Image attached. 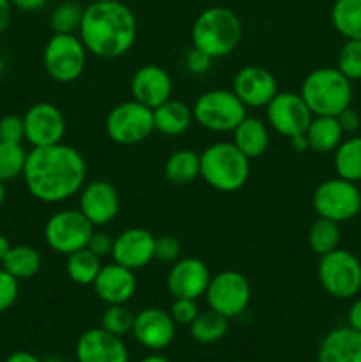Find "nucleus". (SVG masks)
Masks as SVG:
<instances>
[{"label":"nucleus","mask_w":361,"mask_h":362,"mask_svg":"<svg viewBox=\"0 0 361 362\" xmlns=\"http://www.w3.org/2000/svg\"><path fill=\"white\" fill-rule=\"evenodd\" d=\"M27 189L35 200L60 204L81 191L87 180V163L80 151L66 144L34 147L23 168Z\"/></svg>","instance_id":"f257e3e1"},{"label":"nucleus","mask_w":361,"mask_h":362,"mask_svg":"<svg viewBox=\"0 0 361 362\" xmlns=\"http://www.w3.org/2000/svg\"><path fill=\"white\" fill-rule=\"evenodd\" d=\"M78 32L88 53L99 59H119L133 48L138 23L133 11L120 0L92 2L84 9Z\"/></svg>","instance_id":"f03ea898"},{"label":"nucleus","mask_w":361,"mask_h":362,"mask_svg":"<svg viewBox=\"0 0 361 362\" xmlns=\"http://www.w3.org/2000/svg\"><path fill=\"white\" fill-rule=\"evenodd\" d=\"M243 25L239 16L229 7H209L202 11L191 28L195 48L202 49L212 59L230 55L239 46Z\"/></svg>","instance_id":"7ed1b4c3"},{"label":"nucleus","mask_w":361,"mask_h":362,"mask_svg":"<svg viewBox=\"0 0 361 362\" xmlns=\"http://www.w3.org/2000/svg\"><path fill=\"white\" fill-rule=\"evenodd\" d=\"M200 177L207 186L222 193L239 191L250 177V158L234 141L212 144L200 154Z\"/></svg>","instance_id":"20e7f679"},{"label":"nucleus","mask_w":361,"mask_h":362,"mask_svg":"<svg viewBox=\"0 0 361 362\" xmlns=\"http://www.w3.org/2000/svg\"><path fill=\"white\" fill-rule=\"evenodd\" d=\"M350 83L336 67H319L304 78L299 94L314 115L336 117L353 101Z\"/></svg>","instance_id":"39448f33"},{"label":"nucleus","mask_w":361,"mask_h":362,"mask_svg":"<svg viewBox=\"0 0 361 362\" xmlns=\"http://www.w3.org/2000/svg\"><path fill=\"white\" fill-rule=\"evenodd\" d=\"M191 112L195 122L204 129L212 133H232L246 117V106L232 90L214 88L198 95Z\"/></svg>","instance_id":"423d86ee"},{"label":"nucleus","mask_w":361,"mask_h":362,"mask_svg":"<svg viewBox=\"0 0 361 362\" xmlns=\"http://www.w3.org/2000/svg\"><path fill=\"white\" fill-rule=\"evenodd\" d=\"M317 276L324 292L335 299H353L361 290V262L340 247L322 255Z\"/></svg>","instance_id":"0eeeda50"},{"label":"nucleus","mask_w":361,"mask_h":362,"mask_svg":"<svg viewBox=\"0 0 361 362\" xmlns=\"http://www.w3.org/2000/svg\"><path fill=\"white\" fill-rule=\"evenodd\" d=\"M87 48L74 34H53L42 53L46 74L57 83H71L81 76L87 64Z\"/></svg>","instance_id":"6e6552de"},{"label":"nucleus","mask_w":361,"mask_h":362,"mask_svg":"<svg viewBox=\"0 0 361 362\" xmlns=\"http://www.w3.org/2000/svg\"><path fill=\"white\" fill-rule=\"evenodd\" d=\"M105 131L110 140L117 145L130 147L142 144L156 131L152 110L134 99L120 103L106 115Z\"/></svg>","instance_id":"1a4fd4ad"},{"label":"nucleus","mask_w":361,"mask_h":362,"mask_svg":"<svg viewBox=\"0 0 361 362\" xmlns=\"http://www.w3.org/2000/svg\"><path fill=\"white\" fill-rule=\"evenodd\" d=\"M315 212L319 218L345 223L361 211V193L356 182L345 179H328L319 184L314 193Z\"/></svg>","instance_id":"9d476101"},{"label":"nucleus","mask_w":361,"mask_h":362,"mask_svg":"<svg viewBox=\"0 0 361 362\" xmlns=\"http://www.w3.org/2000/svg\"><path fill=\"white\" fill-rule=\"evenodd\" d=\"M94 230L96 226L81 214L80 209H66L50 216L45 226V239L55 253L67 257L87 247Z\"/></svg>","instance_id":"9b49d317"},{"label":"nucleus","mask_w":361,"mask_h":362,"mask_svg":"<svg viewBox=\"0 0 361 362\" xmlns=\"http://www.w3.org/2000/svg\"><path fill=\"white\" fill-rule=\"evenodd\" d=\"M205 300L209 310L223 315L225 318H236L246 311L251 300V285L246 276L237 271H223L211 276Z\"/></svg>","instance_id":"f8f14e48"},{"label":"nucleus","mask_w":361,"mask_h":362,"mask_svg":"<svg viewBox=\"0 0 361 362\" xmlns=\"http://www.w3.org/2000/svg\"><path fill=\"white\" fill-rule=\"evenodd\" d=\"M268 124L278 134L285 138L306 133L314 113L306 106L301 94L294 92H278L265 106Z\"/></svg>","instance_id":"ddd939ff"},{"label":"nucleus","mask_w":361,"mask_h":362,"mask_svg":"<svg viewBox=\"0 0 361 362\" xmlns=\"http://www.w3.org/2000/svg\"><path fill=\"white\" fill-rule=\"evenodd\" d=\"M25 140L32 147H48L60 144L66 136V117L52 103H38L23 115Z\"/></svg>","instance_id":"4468645a"},{"label":"nucleus","mask_w":361,"mask_h":362,"mask_svg":"<svg viewBox=\"0 0 361 362\" xmlns=\"http://www.w3.org/2000/svg\"><path fill=\"white\" fill-rule=\"evenodd\" d=\"M211 272L202 260L193 257L179 258L173 262L166 276V288L173 299H195L205 296Z\"/></svg>","instance_id":"2eb2a0df"},{"label":"nucleus","mask_w":361,"mask_h":362,"mask_svg":"<svg viewBox=\"0 0 361 362\" xmlns=\"http://www.w3.org/2000/svg\"><path fill=\"white\" fill-rule=\"evenodd\" d=\"M232 92L251 108H265L278 94V83L275 74L262 66H244L237 71L232 81Z\"/></svg>","instance_id":"dca6fc26"},{"label":"nucleus","mask_w":361,"mask_h":362,"mask_svg":"<svg viewBox=\"0 0 361 362\" xmlns=\"http://www.w3.org/2000/svg\"><path fill=\"white\" fill-rule=\"evenodd\" d=\"M176 325L170 313H166L161 308H145L134 315L131 334L147 350L159 352L173 341Z\"/></svg>","instance_id":"f3484780"},{"label":"nucleus","mask_w":361,"mask_h":362,"mask_svg":"<svg viewBox=\"0 0 361 362\" xmlns=\"http://www.w3.org/2000/svg\"><path fill=\"white\" fill-rule=\"evenodd\" d=\"M74 354L78 362H130V352L122 338L103 327L85 331L78 338Z\"/></svg>","instance_id":"a211bd4d"},{"label":"nucleus","mask_w":361,"mask_h":362,"mask_svg":"<svg viewBox=\"0 0 361 362\" xmlns=\"http://www.w3.org/2000/svg\"><path fill=\"white\" fill-rule=\"evenodd\" d=\"M120 200L108 180H92L80 191V211L94 226H105L119 214Z\"/></svg>","instance_id":"6ab92c4d"},{"label":"nucleus","mask_w":361,"mask_h":362,"mask_svg":"<svg viewBox=\"0 0 361 362\" xmlns=\"http://www.w3.org/2000/svg\"><path fill=\"white\" fill-rule=\"evenodd\" d=\"M156 237L145 228H130L113 240L112 258L122 267L138 271L154 260Z\"/></svg>","instance_id":"aec40b11"},{"label":"nucleus","mask_w":361,"mask_h":362,"mask_svg":"<svg viewBox=\"0 0 361 362\" xmlns=\"http://www.w3.org/2000/svg\"><path fill=\"white\" fill-rule=\"evenodd\" d=\"M172 78L163 67L147 64L134 71L131 78V95L134 101L154 110L172 99Z\"/></svg>","instance_id":"412c9836"},{"label":"nucleus","mask_w":361,"mask_h":362,"mask_svg":"<svg viewBox=\"0 0 361 362\" xmlns=\"http://www.w3.org/2000/svg\"><path fill=\"white\" fill-rule=\"evenodd\" d=\"M137 278H134V271L122 267V265L112 264L103 265L99 274L96 276L92 288L94 293L106 304H126L133 299L134 292H137Z\"/></svg>","instance_id":"4be33fe9"},{"label":"nucleus","mask_w":361,"mask_h":362,"mask_svg":"<svg viewBox=\"0 0 361 362\" xmlns=\"http://www.w3.org/2000/svg\"><path fill=\"white\" fill-rule=\"evenodd\" d=\"M317 362H361V332L349 325L329 331L319 345Z\"/></svg>","instance_id":"5701e85b"},{"label":"nucleus","mask_w":361,"mask_h":362,"mask_svg":"<svg viewBox=\"0 0 361 362\" xmlns=\"http://www.w3.org/2000/svg\"><path fill=\"white\" fill-rule=\"evenodd\" d=\"M234 145L246 158H260L269 147V129L264 120L257 117H244L243 122L232 131Z\"/></svg>","instance_id":"b1692460"},{"label":"nucleus","mask_w":361,"mask_h":362,"mask_svg":"<svg viewBox=\"0 0 361 362\" xmlns=\"http://www.w3.org/2000/svg\"><path fill=\"white\" fill-rule=\"evenodd\" d=\"M154 115V129L165 136H179L186 133L193 122V112L183 101L168 99L166 103L152 110Z\"/></svg>","instance_id":"393cba45"},{"label":"nucleus","mask_w":361,"mask_h":362,"mask_svg":"<svg viewBox=\"0 0 361 362\" xmlns=\"http://www.w3.org/2000/svg\"><path fill=\"white\" fill-rule=\"evenodd\" d=\"M304 134H306L310 151L324 154V152L336 151V147L342 144L343 129L340 127L336 117L314 115Z\"/></svg>","instance_id":"a878e982"},{"label":"nucleus","mask_w":361,"mask_h":362,"mask_svg":"<svg viewBox=\"0 0 361 362\" xmlns=\"http://www.w3.org/2000/svg\"><path fill=\"white\" fill-rule=\"evenodd\" d=\"M41 262V255L35 247L18 244V246H11V250L7 251L6 258L2 260V269L20 281V279H28L38 274Z\"/></svg>","instance_id":"bb28decb"},{"label":"nucleus","mask_w":361,"mask_h":362,"mask_svg":"<svg viewBox=\"0 0 361 362\" xmlns=\"http://www.w3.org/2000/svg\"><path fill=\"white\" fill-rule=\"evenodd\" d=\"M165 175L172 184L193 182L197 177H200V154H197L191 148H179L172 152L165 163Z\"/></svg>","instance_id":"cd10ccee"},{"label":"nucleus","mask_w":361,"mask_h":362,"mask_svg":"<svg viewBox=\"0 0 361 362\" xmlns=\"http://www.w3.org/2000/svg\"><path fill=\"white\" fill-rule=\"evenodd\" d=\"M331 23L345 39H361V0H336Z\"/></svg>","instance_id":"c85d7f7f"},{"label":"nucleus","mask_w":361,"mask_h":362,"mask_svg":"<svg viewBox=\"0 0 361 362\" xmlns=\"http://www.w3.org/2000/svg\"><path fill=\"white\" fill-rule=\"evenodd\" d=\"M188 327H190V334L195 341L202 343V345H211V343L219 341L229 332V318L209 310L198 313Z\"/></svg>","instance_id":"c756f323"},{"label":"nucleus","mask_w":361,"mask_h":362,"mask_svg":"<svg viewBox=\"0 0 361 362\" xmlns=\"http://www.w3.org/2000/svg\"><path fill=\"white\" fill-rule=\"evenodd\" d=\"M101 258L96 257L88 247H84V250H78L74 253L67 255L66 272L71 281L76 283V285H92L96 276L101 271Z\"/></svg>","instance_id":"7c9ffc66"},{"label":"nucleus","mask_w":361,"mask_h":362,"mask_svg":"<svg viewBox=\"0 0 361 362\" xmlns=\"http://www.w3.org/2000/svg\"><path fill=\"white\" fill-rule=\"evenodd\" d=\"M335 168L340 179L361 180V136L342 140L335 152Z\"/></svg>","instance_id":"2f4dec72"},{"label":"nucleus","mask_w":361,"mask_h":362,"mask_svg":"<svg viewBox=\"0 0 361 362\" xmlns=\"http://www.w3.org/2000/svg\"><path fill=\"white\" fill-rule=\"evenodd\" d=\"M338 223L326 218H317V221L310 226V232H308V246H310L311 251H314L315 255H319V257L331 253L333 250L338 247Z\"/></svg>","instance_id":"473e14b6"},{"label":"nucleus","mask_w":361,"mask_h":362,"mask_svg":"<svg viewBox=\"0 0 361 362\" xmlns=\"http://www.w3.org/2000/svg\"><path fill=\"white\" fill-rule=\"evenodd\" d=\"M84 7L74 0H64L50 14V28L53 34H74L80 30Z\"/></svg>","instance_id":"72a5a7b5"},{"label":"nucleus","mask_w":361,"mask_h":362,"mask_svg":"<svg viewBox=\"0 0 361 362\" xmlns=\"http://www.w3.org/2000/svg\"><path fill=\"white\" fill-rule=\"evenodd\" d=\"M27 154L21 144L0 141V182H9L23 175Z\"/></svg>","instance_id":"f704fd0d"},{"label":"nucleus","mask_w":361,"mask_h":362,"mask_svg":"<svg viewBox=\"0 0 361 362\" xmlns=\"http://www.w3.org/2000/svg\"><path fill=\"white\" fill-rule=\"evenodd\" d=\"M133 322L134 313L126 304H110L101 315V327L119 338L133 331Z\"/></svg>","instance_id":"c9c22d12"},{"label":"nucleus","mask_w":361,"mask_h":362,"mask_svg":"<svg viewBox=\"0 0 361 362\" xmlns=\"http://www.w3.org/2000/svg\"><path fill=\"white\" fill-rule=\"evenodd\" d=\"M336 69L350 81L361 80V39H347L338 53Z\"/></svg>","instance_id":"e433bc0d"},{"label":"nucleus","mask_w":361,"mask_h":362,"mask_svg":"<svg viewBox=\"0 0 361 362\" xmlns=\"http://www.w3.org/2000/svg\"><path fill=\"white\" fill-rule=\"evenodd\" d=\"M25 140L23 117L6 115L0 119V141L7 144H21Z\"/></svg>","instance_id":"4c0bfd02"},{"label":"nucleus","mask_w":361,"mask_h":362,"mask_svg":"<svg viewBox=\"0 0 361 362\" xmlns=\"http://www.w3.org/2000/svg\"><path fill=\"white\" fill-rule=\"evenodd\" d=\"M18 293H20L18 279L13 278L7 271L0 269V313L13 308V304L18 299Z\"/></svg>","instance_id":"58836bf2"},{"label":"nucleus","mask_w":361,"mask_h":362,"mask_svg":"<svg viewBox=\"0 0 361 362\" xmlns=\"http://www.w3.org/2000/svg\"><path fill=\"white\" fill-rule=\"evenodd\" d=\"M200 313L195 299H173L172 308H170V317L179 325H190Z\"/></svg>","instance_id":"ea45409f"},{"label":"nucleus","mask_w":361,"mask_h":362,"mask_svg":"<svg viewBox=\"0 0 361 362\" xmlns=\"http://www.w3.org/2000/svg\"><path fill=\"white\" fill-rule=\"evenodd\" d=\"M154 258L159 262H176L180 258V243L172 235H161L156 239Z\"/></svg>","instance_id":"a19ab883"},{"label":"nucleus","mask_w":361,"mask_h":362,"mask_svg":"<svg viewBox=\"0 0 361 362\" xmlns=\"http://www.w3.org/2000/svg\"><path fill=\"white\" fill-rule=\"evenodd\" d=\"M113 240L115 239H113L110 233L103 232V230H94L91 235V239H88L87 247L96 255V257L105 258V257H110V255H112Z\"/></svg>","instance_id":"79ce46f5"},{"label":"nucleus","mask_w":361,"mask_h":362,"mask_svg":"<svg viewBox=\"0 0 361 362\" xmlns=\"http://www.w3.org/2000/svg\"><path fill=\"white\" fill-rule=\"evenodd\" d=\"M212 60H214L212 57H209L207 53H204L202 49L193 46L186 55V67L193 74H205L211 71Z\"/></svg>","instance_id":"37998d69"},{"label":"nucleus","mask_w":361,"mask_h":362,"mask_svg":"<svg viewBox=\"0 0 361 362\" xmlns=\"http://www.w3.org/2000/svg\"><path fill=\"white\" fill-rule=\"evenodd\" d=\"M336 119H338V124L343 129V133H354L360 127V115L354 110H350V106L343 110L342 113H338Z\"/></svg>","instance_id":"c03bdc74"},{"label":"nucleus","mask_w":361,"mask_h":362,"mask_svg":"<svg viewBox=\"0 0 361 362\" xmlns=\"http://www.w3.org/2000/svg\"><path fill=\"white\" fill-rule=\"evenodd\" d=\"M347 322H349V327L356 329L361 332V297L353 303V306L349 308V313H347Z\"/></svg>","instance_id":"a18cd8bd"},{"label":"nucleus","mask_w":361,"mask_h":362,"mask_svg":"<svg viewBox=\"0 0 361 362\" xmlns=\"http://www.w3.org/2000/svg\"><path fill=\"white\" fill-rule=\"evenodd\" d=\"M13 6H16L18 9L27 11V13H32V11H39L48 4V0H11Z\"/></svg>","instance_id":"49530a36"},{"label":"nucleus","mask_w":361,"mask_h":362,"mask_svg":"<svg viewBox=\"0 0 361 362\" xmlns=\"http://www.w3.org/2000/svg\"><path fill=\"white\" fill-rule=\"evenodd\" d=\"M11 21V0H0V35Z\"/></svg>","instance_id":"de8ad7c7"},{"label":"nucleus","mask_w":361,"mask_h":362,"mask_svg":"<svg viewBox=\"0 0 361 362\" xmlns=\"http://www.w3.org/2000/svg\"><path fill=\"white\" fill-rule=\"evenodd\" d=\"M290 141V147L294 148L296 152H306L308 148V140H306V134H297V136L289 138Z\"/></svg>","instance_id":"09e8293b"},{"label":"nucleus","mask_w":361,"mask_h":362,"mask_svg":"<svg viewBox=\"0 0 361 362\" xmlns=\"http://www.w3.org/2000/svg\"><path fill=\"white\" fill-rule=\"evenodd\" d=\"M6 362H41L30 352H14L7 357Z\"/></svg>","instance_id":"8fccbe9b"},{"label":"nucleus","mask_w":361,"mask_h":362,"mask_svg":"<svg viewBox=\"0 0 361 362\" xmlns=\"http://www.w3.org/2000/svg\"><path fill=\"white\" fill-rule=\"evenodd\" d=\"M9 250H11V243L7 240L6 235H2V233H0V264H2V260L6 258L7 251Z\"/></svg>","instance_id":"3c124183"},{"label":"nucleus","mask_w":361,"mask_h":362,"mask_svg":"<svg viewBox=\"0 0 361 362\" xmlns=\"http://www.w3.org/2000/svg\"><path fill=\"white\" fill-rule=\"evenodd\" d=\"M140 362H170V361L166 359L165 356H161V354H151V356L144 357Z\"/></svg>","instance_id":"603ef678"},{"label":"nucleus","mask_w":361,"mask_h":362,"mask_svg":"<svg viewBox=\"0 0 361 362\" xmlns=\"http://www.w3.org/2000/svg\"><path fill=\"white\" fill-rule=\"evenodd\" d=\"M4 202H6V187H4V182H0V209H2Z\"/></svg>","instance_id":"864d4df0"},{"label":"nucleus","mask_w":361,"mask_h":362,"mask_svg":"<svg viewBox=\"0 0 361 362\" xmlns=\"http://www.w3.org/2000/svg\"><path fill=\"white\" fill-rule=\"evenodd\" d=\"M41 362H66V361H64L62 357H59V356H48L46 359H42Z\"/></svg>","instance_id":"5fc2aeb1"},{"label":"nucleus","mask_w":361,"mask_h":362,"mask_svg":"<svg viewBox=\"0 0 361 362\" xmlns=\"http://www.w3.org/2000/svg\"><path fill=\"white\" fill-rule=\"evenodd\" d=\"M2 74H4V60L2 57H0V78H2Z\"/></svg>","instance_id":"6e6d98bb"},{"label":"nucleus","mask_w":361,"mask_h":362,"mask_svg":"<svg viewBox=\"0 0 361 362\" xmlns=\"http://www.w3.org/2000/svg\"><path fill=\"white\" fill-rule=\"evenodd\" d=\"M92 2H113V0H92Z\"/></svg>","instance_id":"4d7b16f0"}]
</instances>
